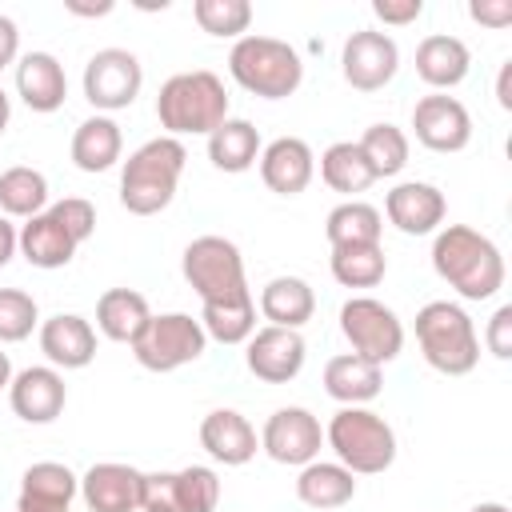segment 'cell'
Segmentation results:
<instances>
[{
    "label": "cell",
    "instance_id": "cell-1",
    "mask_svg": "<svg viewBox=\"0 0 512 512\" xmlns=\"http://www.w3.org/2000/svg\"><path fill=\"white\" fill-rule=\"evenodd\" d=\"M432 268L464 300H488V296H496L504 288V256H500V248L484 232H476L468 224L436 228Z\"/></svg>",
    "mask_w": 512,
    "mask_h": 512
},
{
    "label": "cell",
    "instance_id": "cell-2",
    "mask_svg": "<svg viewBox=\"0 0 512 512\" xmlns=\"http://www.w3.org/2000/svg\"><path fill=\"white\" fill-rule=\"evenodd\" d=\"M156 120L164 136H208L228 120V92L224 80L208 68L176 72L160 84L156 96Z\"/></svg>",
    "mask_w": 512,
    "mask_h": 512
},
{
    "label": "cell",
    "instance_id": "cell-3",
    "mask_svg": "<svg viewBox=\"0 0 512 512\" xmlns=\"http://www.w3.org/2000/svg\"><path fill=\"white\" fill-rule=\"evenodd\" d=\"M184 160H188V152H184V144L176 136L144 140L124 160V172H120V204L132 216H156V212H164L172 204V196H176Z\"/></svg>",
    "mask_w": 512,
    "mask_h": 512
},
{
    "label": "cell",
    "instance_id": "cell-4",
    "mask_svg": "<svg viewBox=\"0 0 512 512\" xmlns=\"http://www.w3.org/2000/svg\"><path fill=\"white\" fill-rule=\"evenodd\" d=\"M228 72L232 80L260 96V100H284L300 88L304 80V60L288 40L276 36H240L228 52Z\"/></svg>",
    "mask_w": 512,
    "mask_h": 512
},
{
    "label": "cell",
    "instance_id": "cell-5",
    "mask_svg": "<svg viewBox=\"0 0 512 512\" xmlns=\"http://www.w3.org/2000/svg\"><path fill=\"white\" fill-rule=\"evenodd\" d=\"M416 344L444 376H468L480 364V336L472 316L452 300H428L416 312Z\"/></svg>",
    "mask_w": 512,
    "mask_h": 512
},
{
    "label": "cell",
    "instance_id": "cell-6",
    "mask_svg": "<svg viewBox=\"0 0 512 512\" xmlns=\"http://www.w3.org/2000/svg\"><path fill=\"white\" fill-rule=\"evenodd\" d=\"M180 272H184L188 288L200 296V308L252 300L248 276H244V256L224 236H196L180 256Z\"/></svg>",
    "mask_w": 512,
    "mask_h": 512
},
{
    "label": "cell",
    "instance_id": "cell-7",
    "mask_svg": "<svg viewBox=\"0 0 512 512\" xmlns=\"http://www.w3.org/2000/svg\"><path fill=\"white\" fill-rule=\"evenodd\" d=\"M324 444L352 476H376L396 460V432L372 408H340L324 428Z\"/></svg>",
    "mask_w": 512,
    "mask_h": 512
},
{
    "label": "cell",
    "instance_id": "cell-8",
    "mask_svg": "<svg viewBox=\"0 0 512 512\" xmlns=\"http://www.w3.org/2000/svg\"><path fill=\"white\" fill-rule=\"evenodd\" d=\"M128 348H132L140 368H148V372H176V368H184V364L204 356L208 336H204L196 316H188V312H160V316H152L144 324V332Z\"/></svg>",
    "mask_w": 512,
    "mask_h": 512
},
{
    "label": "cell",
    "instance_id": "cell-9",
    "mask_svg": "<svg viewBox=\"0 0 512 512\" xmlns=\"http://www.w3.org/2000/svg\"><path fill=\"white\" fill-rule=\"evenodd\" d=\"M340 332H344V340L352 344L356 356H364V360H372L380 368L388 360H396L400 348H404V324H400V316L384 300H376V296H352V300H344V308H340Z\"/></svg>",
    "mask_w": 512,
    "mask_h": 512
},
{
    "label": "cell",
    "instance_id": "cell-10",
    "mask_svg": "<svg viewBox=\"0 0 512 512\" xmlns=\"http://www.w3.org/2000/svg\"><path fill=\"white\" fill-rule=\"evenodd\" d=\"M220 476L208 464H188L176 472H144L140 512H216Z\"/></svg>",
    "mask_w": 512,
    "mask_h": 512
},
{
    "label": "cell",
    "instance_id": "cell-11",
    "mask_svg": "<svg viewBox=\"0 0 512 512\" xmlns=\"http://www.w3.org/2000/svg\"><path fill=\"white\" fill-rule=\"evenodd\" d=\"M140 84H144V68L128 48H100L84 64V100L104 116L128 108L140 96Z\"/></svg>",
    "mask_w": 512,
    "mask_h": 512
},
{
    "label": "cell",
    "instance_id": "cell-12",
    "mask_svg": "<svg viewBox=\"0 0 512 512\" xmlns=\"http://www.w3.org/2000/svg\"><path fill=\"white\" fill-rule=\"evenodd\" d=\"M260 448L276 460V464H292V468H304L320 456L324 448V428L320 420L308 412V408H276L264 428H260Z\"/></svg>",
    "mask_w": 512,
    "mask_h": 512
},
{
    "label": "cell",
    "instance_id": "cell-13",
    "mask_svg": "<svg viewBox=\"0 0 512 512\" xmlns=\"http://www.w3.org/2000/svg\"><path fill=\"white\" fill-rule=\"evenodd\" d=\"M396 68H400V48H396V40L388 32L360 28V32H352L344 40L340 72L356 92H380L384 84H392Z\"/></svg>",
    "mask_w": 512,
    "mask_h": 512
},
{
    "label": "cell",
    "instance_id": "cell-14",
    "mask_svg": "<svg viewBox=\"0 0 512 512\" xmlns=\"http://www.w3.org/2000/svg\"><path fill=\"white\" fill-rule=\"evenodd\" d=\"M304 336L296 328H276V324H264L248 336V348H244V364L256 380L264 384H288L300 376L304 368Z\"/></svg>",
    "mask_w": 512,
    "mask_h": 512
},
{
    "label": "cell",
    "instance_id": "cell-15",
    "mask_svg": "<svg viewBox=\"0 0 512 512\" xmlns=\"http://www.w3.org/2000/svg\"><path fill=\"white\" fill-rule=\"evenodd\" d=\"M412 132L428 152H460L472 140V116L468 108L448 96V92H432L420 96L412 108Z\"/></svg>",
    "mask_w": 512,
    "mask_h": 512
},
{
    "label": "cell",
    "instance_id": "cell-16",
    "mask_svg": "<svg viewBox=\"0 0 512 512\" xmlns=\"http://www.w3.org/2000/svg\"><path fill=\"white\" fill-rule=\"evenodd\" d=\"M64 400H68V388L52 364H32L16 372L8 384V404L24 424H52L64 412Z\"/></svg>",
    "mask_w": 512,
    "mask_h": 512
},
{
    "label": "cell",
    "instance_id": "cell-17",
    "mask_svg": "<svg viewBox=\"0 0 512 512\" xmlns=\"http://www.w3.org/2000/svg\"><path fill=\"white\" fill-rule=\"evenodd\" d=\"M444 212H448L444 192L436 184H424V180H404V184H396L384 196V216L404 236H428V232H436L444 224Z\"/></svg>",
    "mask_w": 512,
    "mask_h": 512
},
{
    "label": "cell",
    "instance_id": "cell-18",
    "mask_svg": "<svg viewBox=\"0 0 512 512\" xmlns=\"http://www.w3.org/2000/svg\"><path fill=\"white\" fill-rule=\"evenodd\" d=\"M316 176V156L300 136H276L260 148V180L276 196H300Z\"/></svg>",
    "mask_w": 512,
    "mask_h": 512
},
{
    "label": "cell",
    "instance_id": "cell-19",
    "mask_svg": "<svg viewBox=\"0 0 512 512\" xmlns=\"http://www.w3.org/2000/svg\"><path fill=\"white\" fill-rule=\"evenodd\" d=\"M140 480V468L100 460L80 476V496L88 512H140Z\"/></svg>",
    "mask_w": 512,
    "mask_h": 512
},
{
    "label": "cell",
    "instance_id": "cell-20",
    "mask_svg": "<svg viewBox=\"0 0 512 512\" xmlns=\"http://www.w3.org/2000/svg\"><path fill=\"white\" fill-rule=\"evenodd\" d=\"M40 352L56 372L88 368L96 360V328L76 312H56L40 324Z\"/></svg>",
    "mask_w": 512,
    "mask_h": 512
},
{
    "label": "cell",
    "instance_id": "cell-21",
    "mask_svg": "<svg viewBox=\"0 0 512 512\" xmlns=\"http://www.w3.org/2000/svg\"><path fill=\"white\" fill-rule=\"evenodd\" d=\"M200 448L224 464V468H240L256 456L260 448V436L256 428L248 424V416H240L236 408H212L204 420H200Z\"/></svg>",
    "mask_w": 512,
    "mask_h": 512
},
{
    "label": "cell",
    "instance_id": "cell-22",
    "mask_svg": "<svg viewBox=\"0 0 512 512\" xmlns=\"http://www.w3.org/2000/svg\"><path fill=\"white\" fill-rule=\"evenodd\" d=\"M80 492V476L60 460H40L24 468L16 512H72V500Z\"/></svg>",
    "mask_w": 512,
    "mask_h": 512
},
{
    "label": "cell",
    "instance_id": "cell-23",
    "mask_svg": "<svg viewBox=\"0 0 512 512\" xmlns=\"http://www.w3.org/2000/svg\"><path fill=\"white\" fill-rule=\"evenodd\" d=\"M16 92L32 112H56L68 100L64 64L52 52H24L16 64Z\"/></svg>",
    "mask_w": 512,
    "mask_h": 512
},
{
    "label": "cell",
    "instance_id": "cell-24",
    "mask_svg": "<svg viewBox=\"0 0 512 512\" xmlns=\"http://www.w3.org/2000/svg\"><path fill=\"white\" fill-rule=\"evenodd\" d=\"M380 388H384V368L356 352H340L324 364V392L344 408H364L368 400L380 396Z\"/></svg>",
    "mask_w": 512,
    "mask_h": 512
},
{
    "label": "cell",
    "instance_id": "cell-25",
    "mask_svg": "<svg viewBox=\"0 0 512 512\" xmlns=\"http://www.w3.org/2000/svg\"><path fill=\"white\" fill-rule=\"evenodd\" d=\"M472 68V52L460 36H448V32H432L416 44V76L436 88V92H448L456 88Z\"/></svg>",
    "mask_w": 512,
    "mask_h": 512
},
{
    "label": "cell",
    "instance_id": "cell-26",
    "mask_svg": "<svg viewBox=\"0 0 512 512\" xmlns=\"http://www.w3.org/2000/svg\"><path fill=\"white\" fill-rule=\"evenodd\" d=\"M76 248H80V240L60 224V216L52 208H44L40 216L20 224V256L32 268H44V272L64 268L76 256Z\"/></svg>",
    "mask_w": 512,
    "mask_h": 512
},
{
    "label": "cell",
    "instance_id": "cell-27",
    "mask_svg": "<svg viewBox=\"0 0 512 512\" xmlns=\"http://www.w3.org/2000/svg\"><path fill=\"white\" fill-rule=\"evenodd\" d=\"M68 152H72V164L80 172H108L120 160V152H124L120 124L112 116H104V112L80 120L76 132H72V148Z\"/></svg>",
    "mask_w": 512,
    "mask_h": 512
},
{
    "label": "cell",
    "instance_id": "cell-28",
    "mask_svg": "<svg viewBox=\"0 0 512 512\" xmlns=\"http://www.w3.org/2000/svg\"><path fill=\"white\" fill-rule=\"evenodd\" d=\"M316 312V292L300 276H272L260 288V316L276 328H304Z\"/></svg>",
    "mask_w": 512,
    "mask_h": 512
},
{
    "label": "cell",
    "instance_id": "cell-29",
    "mask_svg": "<svg viewBox=\"0 0 512 512\" xmlns=\"http://www.w3.org/2000/svg\"><path fill=\"white\" fill-rule=\"evenodd\" d=\"M352 496H356V476L336 460H312L296 476V500L316 512L344 508Z\"/></svg>",
    "mask_w": 512,
    "mask_h": 512
},
{
    "label": "cell",
    "instance_id": "cell-30",
    "mask_svg": "<svg viewBox=\"0 0 512 512\" xmlns=\"http://www.w3.org/2000/svg\"><path fill=\"white\" fill-rule=\"evenodd\" d=\"M148 320H152V308H148L144 292H136V288H108L96 300V328H100V336H108L116 344H132Z\"/></svg>",
    "mask_w": 512,
    "mask_h": 512
},
{
    "label": "cell",
    "instance_id": "cell-31",
    "mask_svg": "<svg viewBox=\"0 0 512 512\" xmlns=\"http://www.w3.org/2000/svg\"><path fill=\"white\" fill-rule=\"evenodd\" d=\"M208 160L220 172H248L260 160V132L252 120L228 116L216 132H208Z\"/></svg>",
    "mask_w": 512,
    "mask_h": 512
},
{
    "label": "cell",
    "instance_id": "cell-32",
    "mask_svg": "<svg viewBox=\"0 0 512 512\" xmlns=\"http://www.w3.org/2000/svg\"><path fill=\"white\" fill-rule=\"evenodd\" d=\"M320 180H324L332 192L356 196V192H364V188L376 184V172H372V164L364 160V152H360L356 140H336V144H328L324 156H320Z\"/></svg>",
    "mask_w": 512,
    "mask_h": 512
},
{
    "label": "cell",
    "instance_id": "cell-33",
    "mask_svg": "<svg viewBox=\"0 0 512 512\" xmlns=\"http://www.w3.org/2000/svg\"><path fill=\"white\" fill-rule=\"evenodd\" d=\"M48 208V180L40 168H28V164H12L0 172V212L12 220H32Z\"/></svg>",
    "mask_w": 512,
    "mask_h": 512
},
{
    "label": "cell",
    "instance_id": "cell-34",
    "mask_svg": "<svg viewBox=\"0 0 512 512\" xmlns=\"http://www.w3.org/2000/svg\"><path fill=\"white\" fill-rule=\"evenodd\" d=\"M384 232V216L380 208L364 204V200H344L328 212L324 220V236L332 248H348V244H380Z\"/></svg>",
    "mask_w": 512,
    "mask_h": 512
},
{
    "label": "cell",
    "instance_id": "cell-35",
    "mask_svg": "<svg viewBox=\"0 0 512 512\" xmlns=\"http://www.w3.org/2000/svg\"><path fill=\"white\" fill-rule=\"evenodd\" d=\"M332 280L344 288H376L388 272L384 248L380 244H348V248H332Z\"/></svg>",
    "mask_w": 512,
    "mask_h": 512
},
{
    "label": "cell",
    "instance_id": "cell-36",
    "mask_svg": "<svg viewBox=\"0 0 512 512\" xmlns=\"http://www.w3.org/2000/svg\"><path fill=\"white\" fill-rule=\"evenodd\" d=\"M356 144H360L364 160L372 164L376 180L396 176V172L408 164V136H404V128H396V124H368Z\"/></svg>",
    "mask_w": 512,
    "mask_h": 512
},
{
    "label": "cell",
    "instance_id": "cell-37",
    "mask_svg": "<svg viewBox=\"0 0 512 512\" xmlns=\"http://www.w3.org/2000/svg\"><path fill=\"white\" fill-rule=\"evenodd\" d=\"M200 328H204L208 340H220V344H248V336L256 332V300L220 304V308H200Z\"/></svg>",
    "mask_w": 512,
    "mask_h": 512
},
{
    "label": "cell",
    "instance_id": "cell-38",
    "mask_svg": "<svg viewBox=\"0 0 512 512\" xmlns=\"http://www.w3.org/2000/svg\"><path fill=\"white\" fill-rule=\"evenodd\" d=\"M192 16L208 36H236L240 40L252 24V4L248 0H196Z\"/></svg>",
    "mask_w": 512,
    "mask_h": 512
},
{
    "label": "cell",
    "instance_id": "cell-39",
    "mask_svg": "<svg viewBox=\"0 0 512 512\" xmlns=\"http://www.w3.org/2000/svg\"><path fill=\"white\" fill-rule=\"evenodd\" d=\"M40 324V308L24 288H0V344H20Z\"/></svg>",
    "mask_w": 512,
    "mask_h": 512
},
{
    "label": "cell",
    "instance_id": "cell-40",
    "mask_svg": "<svg viewBox=\"0 0 512 512\" xmlns=\"http://www.w3.org/2000/svg\"><path fill=\"white\" fill-rule=\"evenodd\" d=\"M56 216H60V224L84 244L92 232H96V208L84 200V196H64V200H56V204H48Z\"/></svg>",
    "mask_w": 512,
    "mask_h": 512
},
{
    "label": "cell",
    "instance_id": "cell-41",
    "mask_svg": "<svg viewBox=\"0 0 512 512\" xmlns=\"http://www.w3.org/2000/svg\"><path fill=\"white\" fill-rule=\"evenodd\" d=\"M484 344L496 360H508L512 356V304H500L484 328Z\"/></svg>",
    "mask_w": 512,
    "mask_h": 512
},
{
    "label": "cell",
    "instance_id": "cell-42",
    "mask_svg": "<svg viewBox=\"0 0 512 512\" xmlns=\"http://www.w3.org/2000/svg\"><path fill=\"white\" fill-rule=\"evenodd\" d=\"M420 12H424V0H372V16L396 28L420 20Z\"/></svg>",
    "mask_w": 512,
    "mask_h": 512
},
{
    "label": "cell",
    "instance_id": "cell-43",
    "mask_svg": "<svg viewBox=\"0 0 512 512\" xmlns=\"http://www.w3.org/2000/svg\"><path fill=\"white\" fill-rule=\"evenodd\" d=\"M468 16L476 24H488V28H508L512 24V0H472Z\"/></svg>",
    "mask_w": 512,
    "mask_h": 512
},
{
    "label": "cell",
    "instance_id": "cell-44",
    "mask_svg": "<svg viewBox=\"0 0 512 512\" xmlns=\"http://www.w3.org/2000/svg\"><path fill=\"white\" fill-rule=\"evenodd\" d=\"M16 52H20V28H16V20H12V16H4V12H0V72L16 60Z\"/></svg>",
    "mask_w": 512,
    "mask_h": 512
},
{
    "label": "cell",
    "instance_id": "cell-45",
    "mask_svg": "<svg viewBox=\"0 0 512 512\" xmlns=\"http://www.w3.org/2000/svg\"><path fill=\"white\" fill-rule=\"evenodd\" d=\"M16 252H20V232H16V224H12L8 216H0V268H4Z\"/></svg>",
    "mask_w": 512,
    "mask_h": 512
},
{
    "label": "cell",
    "instance_id": "cell-46",
    "mask_svg": "<svg viewBox=\"0 0 512 512\" xmlns=\"http://www.w3.org/2000/svg\"><path fill=\"white\" fill-rule=\"evenodd\" d=\"M64 8L72 12V16H108L116 4L112 0H100V4H80V0H64Z\"/></svg>",
    "mask_w": 512,
    "mask_h": 512
},
{
    "label": "cell",
    "instance_id": "cell-47",
    "mask_svg": "<svg viewBox=\"0 0 512 512\" xmlns=\"http://www.w3.org/2000/svg\"><path fill=\"white\" fill-rule=\"evenodd\" d=\"M508 80H512V60L500 68V80H496V100H500V108H504V112L512 108V88H508Z\"/></svg>",
    "mask_w": 512,
    "mask_h": 512
},
{
    "label": "cell",
    "instance_id": "cell-48",
    "mask_svg": "<svg viewBox=\"0 0 512 512\" xmlns=\"http://www.w3.org/2000/svg\"><path fill=\"white\" fill-rule=\"evenodd\" d=\"M8 120H12V100H8V92L0 88V136H4V128H8Z\"/></svg>",
    "mask_w": 512,
    "mask_h": 512
},
{
    "label": "cell",
    "instance_id": "cell-49",
    "mask_svg": "<svg viewBox=\"0 0 512 512\" xmlns=\"http://www.w3.org/2000/svg\"><path fill=\"white\" fill-rule=\"evenodd\" d=\"M12 384V360H8V352H0V392Z\"/></svg>",
    "mask_w": 512,
    "mask_h": 512
},
{
    "label": "cell",
    "instance_id": "cell-50",
    "mask_svg": "<svg viewBox=\"0 0 512 512\" xmlns=\"http://www.w3.org/2000/svg\"><path fill=\"white\" fill-rule=\"evenodd\" d=\"M472 512H508V504H500V500H484V504H476Z\"/></svg>",
    "mask_w": 512,
    "mask_h": 512
}]
</instances>
